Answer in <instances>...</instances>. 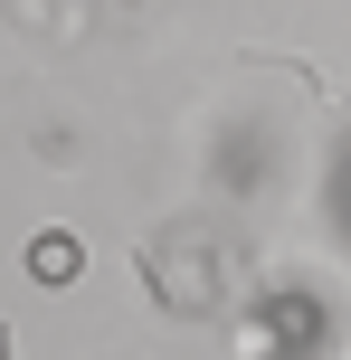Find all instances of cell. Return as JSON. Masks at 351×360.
I'll return each mask as SVG.
<instances>
[{"instance_id":"6da1fadb","label":"cell","mask_w":351,"mask_h":360,"mask_svg":"<svg viewBox=\"0 0 351 360\" xmlns=\"http://www.w3.org/2000/svg\"><path fill=\"white\" fill-rule=\"evenodd\" d=\"M76 266H86V247H76V237H57V228L38 237V247H29V275H38V285H67Z\"/></svg>"}]
</instances>
